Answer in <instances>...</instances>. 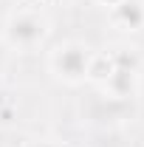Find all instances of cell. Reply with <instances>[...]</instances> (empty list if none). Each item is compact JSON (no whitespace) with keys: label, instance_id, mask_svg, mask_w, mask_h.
Wrapping results in <instances>:
<instances>
[{"label":"cell","instance_id":"obj_1","mask_svg":"<svg viewBox=\"0 0 144 147\" xmlns=\"http://www.w3.org/2000/svg\"><path fill=\"white\" fill-rule=\"evenodd\" d=\"M90 57H93V51L88 45H82V42H62V45H57L51 51L48 65H51V74L57 79H62L65 85H82V82H88Z\"/></svg>","mask_w":144,"mask_h":147},{"label":"cell","instance_id":"obj_2","mask_svg":"<svg viewBox=\"0 0 144 147\" xmlns=\"http://www.w3.org/2000/svg\"><path fill=\"white\" fill-rule=\"evenodd\" d=\"M48 34V20L40 11H14L6 23V45L17 48V51H34L37 45Z\"/></svg>","mask_w":144,"mask_h":147},{"label":"cell","instance_id":"obj_3","mask_svg":"<svg viewBox=\"0 0 144 147\" xmlns=\"http://www.w3.org/2000/svg\"><path fill=\"white\" fill-rule=\"evenodd\" d=\"M113 26H119L122 31H139L144 28V3L141 0H122L119 6L108 9Z\"/></svg>","mask_w":144,"mask_h":147},{"label":"cell","instance_id":"obj_4","mask_svg":"<svg viewBox=\"0 0 144 147\" xmlns=\"http://www.w3.org/2000/svg\"><path fill=\"white\" fill-rule=\"evenodd\" d=\"M136 82H139V74L133 71V68H119L116 65L102 88L108 91L110 99H130L136 93Z\"/></svg>","mask_w":144,"mask_h":147},{"label":"cell","instance_id":"obj_5","mask_svg":"<svg viewBox=\"0 0 144 147\" xmlns=\"http://www.w3.org/2000/svg\"><path fill=\"white\" fill-rule=\"evenodd\" d=\"M113 68H116L113 54H93V57H90V68H88V82L105 85L108 76L113 74Z\"/></svg>","mask_w":144,"mask_h":147},{"label":"cell","instance_id":"obj_6","mask_svg":"<svg viewBox=\"0 0 144 147\" xmlns=\"http://www.w3.org/2000/svg\"><path fill=\"white\" fill-rule=\"evenodd\" d=\"M99 3H102V6H105V9H113V6H119V3H122V0H99Z\"/></svg>","mask_w":144,"mask_h":147},{"label":"cell","instance_id":"obj_7","mask_svg":"<svg viewBox=\"0 0 144 147\" xmlns=\"http://www.w3.org/2000/svg\"><path fill=\"white\" fill-rule=\"evenodd\" d=\"M31 147H62V144H57V142H37V144H31Z\"/></svg>","mask_w":144,"mask_h":147},{"label":"cell","instance_id":"obj_8","mask_svg":"<svg viewBox=\"0 0 144 147\" xmlns=\"http://www.w3.org/2000/svg\"><path fill=\"white\" fill-rule=\"evenodd\" d=\"M3 59H6V45L0 42V65H3Z\"/></svg>","mask_w":144,"mask_h":147},{"label":"cell","instance_id":"obj_9","mask_svg":"<svg viewBox=\"0 0 144 147\" xmlns=\"http://www.w3.org/2000/svg\"><path fill=\"white\" fill-rule=\"evenodd\" d=\"M141 3H144V0H141Z\"/></svg>","mask_w":144,"mask_h":147}]
</instances>
